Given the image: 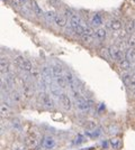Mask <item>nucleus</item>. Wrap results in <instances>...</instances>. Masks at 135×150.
I'll list each match as a JSON object with an SVG mask.
<instances>
[{
	"mask_svg": "<svg viewBox=\"0 0 135 150\" xmlns=\"http://www.w3.org/2000/svg\"><path fill=\"white\" fill-rule=\"evenodd\" d=\"M32 63L29 62V61H25V63L23 64V66H21V69H24L26 72H29V71H32Z\"/></svg>",
	"mask_w": 135,
	"mask_h": 150,
	"instance_id": "nucleus-22",
	"label": "nucleus"
},
{
	"mask_svg": "<svg viewBox=\"0 0 135 150\" xmlns=\"http://www.w3.org/2000/svg\"><path fill=\"white\" fill-rule=\"evenodd\" d=\"M45 18L46 20H49V21H55V18H56V13L55 11H53V10H47V11H45L44 13Z\"/></svg>",
	"mask_w": 135,
	"mask_h": 150,
	"instance_id": "nucleus-12",
	"label": "nucleus"
},
{
	"mask_svg": "<svg viewBox=\"0 0 135 150\" xmlns=\"http://www.w3.org/2000/svg\"><path fill=\"white\" fill-rule=\"evenodd\" d=\"M8 69H9V65H8V62L7 59H5L4 57L1 58V62H0V69H1V73L5 74L8 72Z\"/></svg>",
	"mask_w": 135,
	"mask_h": 150,
	"instance_id": "nucleus-13",
	"label": "nucleus"
},
{
	"mask_svg": "<svg viewBox=\"0 0 135 150\" xmlns=\"http://www.w3.org/2000/svg\"><path fill=\"white\" fill-rule=\"evenodd\" d=\"M11 99H13L14 102H19L20 101V95L18 92H16V91H14L13 93H11Z\"/></svg>",
	"mask_w": 135,
	"mask_h": 150,
	"instance_id": "nucleus-24",
	"label": "nucleus"
},
{
	"mask_svg": "<svg viewBox=\"0 0 135 150\" xmlns=\"http://www.w3.org/2000/svg\"><path fill=\"white\" fill-rule=\"evenodd\" d=\"M28 0H20V2H27Z\"/></svg>",
	"mask_w": 135,
	"mask_h": 150,
	"instance_id": "nucleus-29",
	"label": "nucleus"
},
{
	"mask_svg": "<svg viewBox=\"0 0 135 150\" xmlns=\"http://www.w3.org/2000/svg\"><path fill=\"white\" fill-rule=\"evenodd\" d=\"M91 24H92V26H95V27H98V26L101 25V24H103V18H101V16H100L99 13L94 15V17L91 19Z\"/></svg>",
	"mask_w": 135,
	"mask_h": 150,
	"instance_id": "nucleus-10",
	"label": "nucleus"
},
{
	"mask_svg": "<svg viewBox=\"0 0 135 150\" xmlns=\"http://www.w3.org/2000/svg\"><path fill=\"white\" fill-rule=\"evenodd\" d=\"M32 7L34 8V10H35L36 15H39V16H41V15H42V10H41V8H39V5H37L35 1H32Z\"/></svg>",
	"mask_w": 135,
	"mask_h": 150,
	"instance_id": "nucleus-23",
	"label": "nucleus"
},
{
	"mask_svg": "<svg viewBox=\"0 0 135 150\" xmlns=\"http://www.w3.org/2000/svg\"><path fill=\"white\" fill-rule=\"evenodd\" d=\"M76 105H77V109L81 112H84V111H88L90 109V104L88 100L84 98V96H80L76 99Z\"/></svg>",
	"mask_w": 135,
	"mask_h": 150,
	"instance_id": "nucleus-4",
	"label": "nucleus"
},
{
	"mask_svg": "<svg viewBox=\"0 0 135 150\" xmlns=\"http://www.w3.org/2000/svg\"><path fill=\"white\" fill-rule=\"evenodd\" d=\"M25 61H26V59H24V57H23V56H16V57H15V59H14L15 64H16L17 66H19L20 69H21L23 64L25 63Z\"/></svg>",
	"mask_w": 135,
	"mask_h": 150,
	"instance_id": "nucleus-21",
	"label": "nucleus"
},
{
	"mask_svg": "<svg viewBox=\"0 0 135 150\" xmlns=\"http://www.w3.org/2000/svg\"><path fill=\"white\" fill-rule=\"evenodd\" d=\"M108 50H109L110 57H111L113 59H115V61H118V62H122L123 59H125V58H124V53H123V52H121L119 47H117L116 45H113V46H110Z\"/></svg>",
	"mask_w": 135,
	"mask_h": 150,
	"instance_id": "nucleus-2",
	"label": "nucleus"
},
{
	"mask_svg": "<svg viewBox=\"0 0 135 150\" xmlns=\"http://www.w3.org/2000/svg\"><path fill=\"white\" fill-rule=\"evenodd\" d=\"M134 26H135V19H134Z\"/></svg>",
	"mask_w": 135,
	"mask_h": 150,
	"instance_id": "nucleus-30",
	"label": "nucleus"
},
{
	"mask_svg": "<svg viewBox=\"0 0 135 150\" xmlns=\"http://www.w3.org/2000/svg\"><path fill=\"white\" fill-rule=\"evenodd\" d=\"M55 139L52 137V136H45L43 141H42V146L45 150H52L55 147Z\"/></svg>",
	"mask_w": 135,
	"mask_h": 150,
	"instance_id": "nucleus-6",
	"label": "nucleus"
},
{
	"mask_svg": "<svg viewBox=\"0 0 135 150\" xmlns=\"http://www.w3.org/2000/svg\"><path fill=\"white\" fill-rule=\"evenodd\" d=\"M129 88H131L132 90L135 88V74H133V76H132V80H131V83H129Z\"/></svg>",
	"mask_w": 135,
	"mask_h": 150,
	"instance_id": "nucleus-28",
	"label": "nucleus"
},
{
	"mask_svg": "<svg viewBox=\"0 0 135 150\" xmlns=\"http://www.w3.org/2000/svg\"><path fill=\"white\" fill-rule=\"evenodd\" d=\"M127 34H133L135 33V26H134V20H129V23L126 24V29Z\"/></svg>",
	"mask_w": 135,
	"mask_h": 150,
	"instance_id": "nucleus-17",
	"label": "nucleus"
},
{
	"mask_svg": "<svg viewBox=\"0 0 135 150\" xmlns=\"http://www.w3.org/2000/svg\"><path fill=\"white\" fill-rule=\"evenodd\" d=\"M55 82H56V85H58L60 88H64L65 86H66V84H68V82H66V80L64 79V76H61V77L55 79Z\"/></svg>",
	"mask_w": 135,
	"mask_h": 150,
	"instance_id": "nucleus-15",
	"label": "nucleus"
},
{
	"mask_svg": "<svg viewBox=\"0 0 135 150\" xmlns=\"http://www.w3.org/2000/svg\"><path fill=\"white\" fill-rule=\"evenodd\" d=\"M119 66H121V69H122L123 71H127V69H129V67H131V62L125 58V59H123L122 62H119Z\"/></svg>",
	"mask_w": 135,
	"mask_h": 150,
	"instance_id": "nucleus-18",
	"label": "nucleus"
},
{
	"mask_svg": "<svg viewBox=\"0 0 135 150\" xmlns=\"http://www.w3.org/2000/svg\"><path fill=\"white\" fill-rule=\"evenodd\" d=\"M10 114V106L8 103H5L4 101L1 102V117L5 118V117H8Z\"/></svg>",
	"mask_w": 135,
	"mask_h": 150,
	"instance_id": "nucleus-8",
	"label": "nucleus"
},
{
	"mask_svg": "<svg viewBox=\"0 0 135 150\" xmlns=\"http://www.w3.org/2000/svg\"><path fill=\"white\" fill-rule=\"evenodd\" d=\"M110 28L114 31H118L122 29V23L119 20H113L110 24Z\"/></svg>",
	"mask_w": 135,
	"mask_h": 150,
	"instance_id": "nucleus-16",
	"label": "nucleus"
},
{
	"mask_svg": "<svg viewBox=\"0 0 135 150\" xmlns=\"http://www.w3.org/2000/svg\"><path fill=\"white\" fill-rule=\"evenodd\" d=\"M39 103L44 106V108H46V109H53L54 108V101H53V99L47 93L39 94Z\"/></svg>",
	"mask_w": 135,
	"mask_h": 150,
	"instance_id": "nucleus-1",
	"label": "nucleus"
},
{
	"mask_svg": "<svg viewBox=\"0 0 135 150\" xmlns=\"http://www.w3.org/2000/svg\"><path fill=\"white\" fill-rule=\"evenodd\" d=\"M81 38H82V42L84 43H90L91 40H92V36H90V35H82L81 36Z\"/></svg>",
	"mask_w": 135,
	"mask_h": 150,
	"instance_id": "nucleus-26",
	"label": "nucleus"
},
{
	"mask_svg": "<svg viewBox=\"0 0 135 150\" xmlns=\"http://www.w3.org/2000/svg\"><path fill=\"white\" fill-rule=\"evenodd\" d=\"M39 134L37 131L29 132V134L25 139V142L28 147H36L37 144H39Z\"/></svg>",
	"mask_w": 135,
	"mask_h": 150,
	"instance_id": "nucleus-3",
	"label": "nucleus"
},
{
	"mask_svg": "<svg viewBox=\"0 0 135 150\" xmlns=\"http://www.w3.org/2000/svg\"><path fill=\"white\" fill-rule=\"evenodd\" d=\"M100 53H101V55H103L104 57H106V58H108V57L110 56L109 50H105V48H103V50H100Z\"/></svg>",
	"mask_w": 135,
	"mask_h": 150,
	"instance_id": "nucleus-27",
	"label": "nucleus"
},
{
	"mask_svg": "<svg viewBox=\"0 0 135 150\" xmlns=\"http://www.w3.org/2000/svg\"><path fill=\"white\" fill-rule=\"evenodd\" d=\"M132 76H133V75L129 74V73H124V74L122 75L123 82L125 83V85H127V86L129 85V83H131V80H132Z\"/></svg>",
	"mask_w": 135,
	"mask_h": 150,
	"instance_id": "nucleus-19",
	"label": "nucleus"
},
{
	"mask_svg": "<svg viewBox=\"0 0 135 150\" xmlns=\"http://www.w3.org/2000/svg\"><path fill=\"white\" fill-rule=\"evenodd\" d=\"M126 59L129 62H135V48H129L126 52Z\"/></svg>",
	"mask_w": 135,
	"mask_h": 150,
	"instance_id": "nucleus-14",
	"label": "nucleus"
},
{
	"mask_svg": "<svg viewBox=\"0 0 135 150\" xmlns=\"http://www.w3.org/2000/svg\"><path fill=\"white\" fill-rule=\"evenodd\" d=\"M66 17L63 16V15H58L56 18H55V24L59 26V27H64L66 25Z\"/></svg>",
	"mask_w": 135,
	"mask_h": 150,
	"instance_id": "nucleus-9",
	"label": "nucleus"
},
{
	"mask_svg": "<svg viewBox=\"0 0 135 150\" xmlns=\"http://www.w3.org/2000/svg\"><path fill=\"white\" fill-rule=\"evenodd\" d=\"M95 35H96V37L98 38V39L103 40V39H105L106 36H107V33H106V29H105V28H98L96 30V33H95Z\"/></svg>",
	"mask_w": 135,
	"mask_h": 150,
	"instance_id": "nucleus-11",
	"label": "nucleus"
},
{
	"mask_svg": "<svg viewBox=\"0 0 135 150\" xmlns=\"http://www.w3.org/2000/svg\"><path fill=\"white\" fill-rule=\"evenodd\" d=\"M127 45L129 46V48H135V33L131 34L129 40H127Z\"/></svg>",
	"mask_w": 135,
	"mask_h": 150,
	"instance_id": "nucleus-20",
	"label": "nucleus"
},
{
	"mask_svg": "<svg viewBox=\"0 0 135 150\" xmlns=\"http://www.w3.org/2000/svg\"><path fill=\"white\" fill-rule=\"evenodd\" d=\"M110 144H111L114 148H118V147H119V144H121V142H119V139H117V138H115V139H111V140H110Z\"/></svg>",
	"mask_w": 135,
	"mask_h": 150,
	"instance_id": "nucleus-25",
	"label": "nucleus"
},
{
	"mask_svg": "<svg viewBox=\"0 0 135 150\" xmlns=\"http://www.w3.org/2000/svg\"><path fill=\"white\" fill-rule=\"evenodd\" d=\"M52 73H53V77H54V79L64 76L63 71H62V67L59 66V65H53V66H52Z\"/></svg>",
	"mask_w": 135,
	"mask_h": 150,
	"instance_id": "nucleus-7",
	"label": "nucleus"
},
{
	"mask_svg": "<svg viewBox=\"0 0 135 150\" xmlns=\"http://www.w3.org/2000/svg\"><path fill=\"white\" fill-rule=\"evenodd\" d=\"M59 101H60V104L61 106L66 110V111H70L71 109H72V102H71L70 98H69V95L65 93H62L60 96H59Z\"/></svg>",
	"mask_w": 135,
	"mask_h": 150,
	"instance_id": "nucleus-5",
	"label": "nucleus"
}]
</instances>
